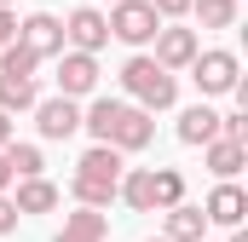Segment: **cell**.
<instances>
[{
  "mask_svg": "<svg viewBox=\"0 0 248 242\" xmlns=\"http://www.w3.org/2000/svg\"><path fill=\"white\" fill-rule=\"evenodd\" d=\"M0 190H12V167H6V156H0Z\"/></svg>",
  "mask_w": 248,
  "mask_h": 242,
  "instance_id": "26",
  "label": "cell"
},
{
  "mask_svg": "<svg viewBox=\"0 0 248 242\" xmlns=\"http://www.w3.org/2000/svg\"><path fill=\"white\" fill-rule=\"evenodd\" d=\"M150 6H156V17H162V23H168V17H185V12H190V0H150Z\"/></svg>",
  "mask_w": 248,
  "mask_h": 242,
  "instance_id": "24",
  "label": "cell"
},
{
  "mask_svg": "<svg viewBox=\"0 0 248 242\" xmlns=\"http://www.w3.org/2000/svg\"><path fill=\"white\" fill-rule=\"evenodd\" d=\"M0 156H6V167H12V179H35L46 162H41V144H17V138H6L0 144Z\"/></svg>",
  "mask_w": 248,
  "mask_h": 242,
  "instance_id": "19",
  "label": "cell"
},
{
  "mask_svg": "<svg viewBox=\"0 0 248 242\" xmlns=\"http://www.w3.org/2000/svg\"><path fill=\"white\" fill-rule=\"evenodd\" d=\"M202 213H208V225H225V231H231V225H243V219H248V196H243L231 179H219L214 190H208Z\"/></svg>",
  "mask_w": 248,
  "mask_h": 242,
  "instance_id": "12",
  "label": "cell"
},
{
  "mask_svg": "<svg viewBox=\"0 0 248 242\" xmlns=\"http://www.w3.org/2000/svg\"><path fill=\"white\" fill-rule=\"evenodd\" d=\"M214 133H219V110H214L208 98H202V104H190L185 116H179V138H185L190 150H202V144H208Z\"/></svg>",
  "mask_w": 248,
  "mask_h": 242,
  "instance_id": "16",
  "label": "cell"
},
{
  "mask_svg": "<svg viewBox=\"0 0 248 242\" xmlns=\"http://www.w3.org/2000/svg\"><path fill=\"white\" fill-rule=\"evenodd\" d=\"M150 242H168V237H150Z\"/></svg>",
  "mask_w": 248,
  "mask_h": 242,
  "instance_id": "30",
  "label": "cell"
},
{
  "mask_svg": "<svg viewBox=\"0 0 248 242\" xmlns=\"http://www.w3.org/2000/svg\"><path fill=\"white\" fill-rule=\"evenodd\" d=\"M93 87H98V52L63 46V52H58V92H63V98H87Z\"/></svg>",
  "mask_w": 248,
  "mask_h": 242,
  "instance_id": "7",
  "label": "cell"
},
{
  "mask_svg": "<svg viewBox=\"0 0 248 242\" xmlns=\"http://www.w3.org/2000/svg\"><path fill=\"white\" fill-rule=\"evenodd\" d=\"M17 219H23V213H17V202L0 190V237H12V231H17Z\"/></svg>",
  "mask_w": 248,
  "mask_h": 242,
  "instance_id": "23",
  "label": "cell"
},
{
  "mask_svg": "<svg viewBox=\"0 0 248 242\" xmlns=\"http://www.w3.org/2000/svg\"><path fill=\"white\" fill-rule=\"evenodd\" d=\"M6 138H12V116L0 110V144H6Z\"/></svg>",
  "mask_w": 248,
  "mask_h": 242,
  "instance_id": "27",
  "label": "cell"
},
{
  "mask_svg": "<svg viewBox=\"0 0 248 242\" xmlns=\"http://www.w3.org/2000/svg\"><path fill=\"white\" fill-rule=\"evenodd\" d=\"M162 213H168V219H162V237H168V242H202V237H208V213L190 208L185 196H179L173 208H162Z\"/></svg>",
  "mask_w": 248,
  "mask_h": 242,
  "instance_id": "13",
  "label": "cell"
},
{
  "mask_svg": "<svg viewBox=\"0 0 248 242\" xmlns=\"http://www.w3.org/2000/svg\"><path fill=\"white\" fill-rule=\"evenodd\" d=\"M12 35H17V12H12V6H0V46H6Z\"/></svg>",
  "mask_w": 248,
  "mask_h": 242,
  "instance_id": "25",
  "label": "cell"
},
{
  "mask_svg": "<svg viewBox=\"0 0 248 242\" xmlns=\"http://www.w3.org/2000/svg\"><path fill=\"white\" fill-rule=\"evenodd\" d=\"M35 63H41V58H35V52H29L17 35L0 46V75H35Z\"/></svg>",
  "mask_w": 248,
  "mask_h": 242,
  "instance_id": "21",
  "label": "cell"
},
{
  "mask_svg": "<svg viewBox=\"0 0 248 242\" xmlns=\"http://www.w3.org/2000/svg\"><path fill=\"white\" fill-rule=\"evenodd\" d=\"M122 92L139 104V110H173V98H179V75L173 69H162V63L150 58V52H139V58L122 63Z\"/></svg>",
  "mask_w": 248,
  "mask_h": 242,
  "instance_id": "4",
  "label": "cell"
},
{
  "mask_svg": "<svg viewBox=\"0 0 248 242\" xmlns=\"http://www.w3.org/2000/svg\"><path fill=\"white\" fill-rule=\"evenodd\" d=\"M110 35L127 41V46H150L156 41V29H162V17H156V6L150 0H110Z\"/></svg>",
  "mask_w": 248,
  "mask_h": 242,
  "instance_id": "5",
  "label": "cell"
},
{
  "mask_svg": "<svg viewBox=\"0 0 248 242\" xmlns=\"http://www.w3.org/2000/svg\"><path fill=\"white\" fill-rule=\"evenodd\" d=\"M231 242H248V231H243V225H231Z\"/></svg>",
  "mask_w": 248,
  "mask_h": 242,
  "instance_id": "28",
  "label": "cell"
},
{
  "mask_svg": "<svg viewBox=\"0 0 248 242\" xmlns=\"http://www.w3.org/2000/svg\"><path fill=\"white\" fill-rule=\"evenodd\" d=\"M116 184H122V150H116V144H93V150L75 162L69 196H75L81 208H110V202H116Z\"/></svg>",
  "mask_w": 248,
  "mask_h": 242,
  "instance_id": "2",
  "label": "cell"
},
{
  "mask_svg": "<svg viewBox=\"0 0 248 242\" xmlns=\"http://www.w3.org/2000/svg\"><path fill=\"white\" fill-rule=\"evenodd\" d=\"M219 133H225V138H243V144H248V110H237V116H219Z\"/></svg>",
  "mask_w": 248,
  "mask_h": 242,
  "instance_id": "22",
  "label": "cell"
},
{
  "mask_svg": "<svg viewBox=\"0 0 248 242\" xmlns=\"http://www.w3.org/2000/svg\"><path fill=\"white\" fill-rule=\"evenodd\" d=\"M104 237H110V219H104V208H75L52 242H104Z\"/></svg>",
  "mask_w": 248,
  "mask_h": 242,
  "instance_id": "15",
  "label": "cell"
},
{
  "mask_svg": "<svg viewBox=\"0 0 248 242\" xmlns=\"http://www.w3.org/2000/svg\"><path fill=\"white\" fill-rule=\"evenodd\" d=\"M202 156H208V173H214V179H237V173H243V162H248V144H243V138L214 133V138L202 144Z\"/></svg>",
  "mask_w": 248,
  "mask_h": 242,
  "instance_id": "14",
  "label": "cell"
},
{
  "mask_svg": "<svg viewBox=\"0 0 248 242\" xmlns=\"http://www.w3.org/2000/svg\"><path fill=\"white\" fill-rule=\"evenodd\" d=\"M116 196L133 213H162V208H173L185 196V179H179V167H122Z\"/></svg>",
  "mask_w": 248,
  "mask_h": 242,
  "instance_id": "3",
  "label": "cell"
},
{
  "mask_svg": "<svg viewBox=\"0 0 248 242\" xmlns=\"http://www.w3.org/2000/svg\"><path fill=\"white\" fill-rule=\"evenodd\" d=\"M202 242H208V237H202Z\"/></svg>",
  "mask_w": 248,
  "mask_h": 242,
  "instance_id": "31",
  "label": "cell"
},
{
  "mask_svg": "<svg viewBox=\"0 0 248 242\" xmlns=\"http://www.w3.org/2000/svg\"><path fill=\"white\" fill-rule=\"evenodd\" d=\"M17 41H23L35 58H58V52H63V17H52V12H29V17L17 23Z\"/></svg>",
  "mask_w": 248,
  "mask_h": 242,
  "instance_id": "11",
  "label": "cell"
},
{
  "mask_svg": "<svg viewBox=\"0 0 248 242\" xmlns=\"http://www.w3.org/2000/svg\"><path fill=\"white\" fill-rule=\"evenodd\" d=\"M35 127H41V138H69V133H81V98H35Z\"/></svg>",
  "mask_w": 248,
  "mask_h": 242,
  "instance_id": "8",
  "label": "cell"
},
{
  "mask_svg": "<svg viewBox=\"0 0 248 242\" xmlns=\"http://www.w3.org/2000/svg\"><path fill=\"white\" fill-rule=\"evenodd\" d=\"M185 69H190V81H196V92H202V98H219V92H231V87L243 81L237 52H196Z\"/></svg>",
  "mask_w": 248,
  "mask_h": 242,
  "instance_id": "6",
  "label": "cell"
},
{
  "mask_svg": "<svg viewBox=\"0 0 248 242\" xmlns=\"http://www.w3.org/2000/svg\"><path fill=\"white\" fill-rule=\"evenodd\" d=\"M81 127L93 133V144H116L122 156L150 150V138H156L150 110H139L133 98H93V104L81 110Z\"/></svg>",
  "mask_w": 248,
  "mask_h": 242,
  "instance_id": "1",
  "label": "cell"
},
{
  "mask_svg": "<svg viewBox=\"0 0 248 242\" xmlns=\"http://www.w3.org/2000/svg\"><path fill=\"white\" fill-rule=\"evenodd\" d=\"M0 6H17V0H0Z\"/></svg>",
  "mask_w": 248,
  "mask_h": 242,
  "instance_id": "29",
  "label": "cell"
},
{
  "mask_svg": "<svg viewBox=\"0 0 248 242\" xmlns=\"http://www.w3.org/2000/svg\"><path fill=\"white\" fill-rule=\"evenodd\" d=\"M190 17L202 29H231L237 23V0H190Z\"/></svg>",
  "mask_w": 248,
  "mask_h": 242,
  "instance_id": "20",
  "label": "cell"
},
{
  "mask_svg": "<svg viewBox=\"0 0 248 242\" xmlns=\"http://www.w3.org/2000/svg\"><path fill=\"white\" fill-rule=\"evenodd\" d=\"M35 98H41L35 75H0V110H6V116H17V110H35Z\"/></svg>",
  "mask_w": 248,
  "mask_h": 242,
  "instance_id": "18",
  "label": "cell"
},
{
  "mask_svg": "<svg viewBox=\"0 0 248 242\" xmlns=\"http://www.w3.org/2000/svg\"><path fill=\"white\" fill-rule=\"evenodd\" d=\"M104 41H110V23H104L98 6H75V12L63 17V46H75V52H98Z\"/></svg>",
  "mask_w": 248,
  "mask_h": 242,
  "instance_id": "10",
  "label": "cell"
},
{
  "mask_svg": "<svg viewBox=\"0 0 248 242\" xmlns=\"http://www.w3.org/2000/svg\"><path fill=\"white\" fill-rule=\"evenodd\" d=\"M196 52H202L196 29H185V23H173V17H168V23L156 29V63H162V69H173V75H179V69H185V63L196 58Z\"/></svg>",
  "mask_w": 248,
  "mask_h": 242,
  "instance_id": "9",
  "label": "cell"
},
{
  "mask_svg": "<svg viewBox=\"0 0 248 242\" xmlns=\"http://www.w3.org/2000/svg\"><path fill=\"white\" fill-rule=\"evenodd\" d=\"M12 202H17V213H52V208H58V184L41 179V173H35V179H17V196H12Z\"/></svg>",
  "mask_w": 248,
  "mask_h": 242,
  "instance_id": "17",
  "label": "cell"
}]
</instances>
